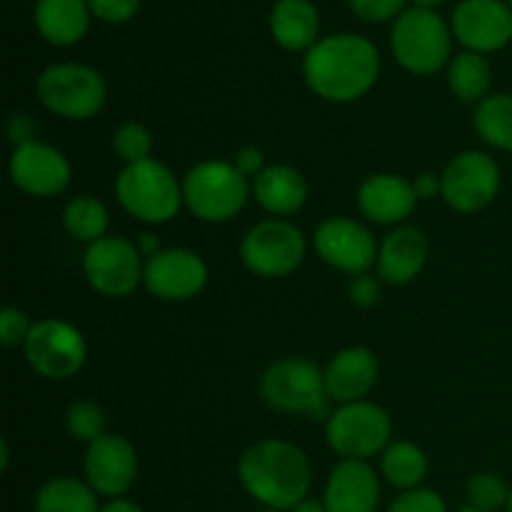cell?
Listing matches in <instances>:
<instances>
[{"instance_id": "obj_17", "label": "cell", "mask_w": 512, "mask_h": 512, "mask_svg": "<svg viewBox=\"0 0 512 512\" xmlns=\"http://www.w3.org/2000/svg\"><path fill=\"white\" fill-rule=\"evenodd\" d=\"M453 33L473 53H495L512 40V8L500 0H463L453 13Z\"/></svg>"}, {"instance_id": "obj_44", "label": "cell", "mask_w": 512, "mask_h": 512, "mask_svg": "<svg viewBox=\"0 0 512 512\" xmlns=\"http://www.w3.org/2000/svg\"><path fill=\"white\" fill-rule=\"evenodd\" d=\"M10 463V448H8V440H0V470H8Z\"/></svg>"}, {"instance_id": "obj_35", "label": "cell", "mask_w": 512, "mask_h": 512, "mask_svg": "<svg viewBox=\"0 0 512 512\" xmlns=\"http://www.w3.org/2000/svg\"><path fill=\"white\" fill-rule=\"evenodd\" d=\"M90 13L98 15L105 23H125L140 8V0H85Z\"/></svg>"}, {"instance_id": "obj_49", "label": "cell", "mask_w": 512, "mask_h": 512, "mask_svg": "<svg viewBox=\"0 0 512 512\" xmlns=\"http://www.w3.org/2000/svg\"><path fill=\"white\" fill-rule=\"evenodd\" d=\"M510 8H512V0H510Z\"/></svg>"}, {"instance_id": "obj_16", "label": "cell", "mask_w": 512, "mask_h": 512, "mask_svg": "<svg viewBox=\"0 0 512 512\" xmlns=\"http://www.w3.org/2000/svg\"><path fill=\"white\" fill-rule=\"evenodd\" d=\"M85 483L105 498H120L138 478V453L123 435L105 433L85 450Z\"/></svg>"}, {"instance_id": "obj_19", "label": "cell", "mask_w": 512, "mask_h": 512, "mask_svg": "<svg viewBox=\"0 0 512 512\" xmlns=\"http://www.w3.org/2000/svg\"><path fill=\"white\" fill-rule=\"evenodd\" d=\"M418 200L413 180L395 173L370 175L358 190L360 213L378 225H400L413 215Z\"/></svg>"}, {"instance_id": "obj_25", "label": "cell", "mask_w": 512, "mask_h": 512, "mask_svg": "<svg viewBox=\"0 0 512 512\" xmlns=\"http://www.w3.org/2000/svg\"><path fill=\"white\" fill-rule=\"evenodd\" d=\"M380 473L398 490L420 488L428 475V458L420 445L410 440H395L380 455Z\"/></svg>"}, {"instance_id": "obj_48", "label": "cell", "mask_w": 512, "mask_h": 512, "mask_svg": "<svg viewBox=\"0 0 512 512\" xmlns=\"http://www.w3.org/2000/svg\"><path fill=\"white\" fill-rule=\"evenodd\" d=\"M258 512H278V510H268V508H265V510H258Z\"/></svg>"}, {"instance_id": "obj_38", "label": "cell", "mask_w": 512, "mask_h": 512, "mask_svg": "<svg viewBox=\"0 0 512 512\" xmlns=\"http://www.w3.org/2000/svg\"><path fill=\"white\" fill-rule=\"evenodd\" d=\"M35 130H38V125H35V120L28 113H13L8 120V128H5V135H8L10 145L15 150L28 143H35Z\"/></svg>"}, {"instance_id": "obj_24", "label": "cell", "mask_w": 512, "mask_h": 512, "mask_svg": "<svg viewBox=\"0 0 512 512\" xmlns=\"http://www.w3.org/2000/svg\"><path fill=\"white\" fill-rule=\"evenodd\" d=\"M320 18L310 0H278L270 13V33L285 50H310L318 43Z\"/></svg>"}, {"instance_id": "obj_20", "label": "cell", "mask_w": 512, "mask_h": 512, "mask_svg": "<svg viewBox=\"0 0 512 512\" xmlns=\"http://www.w3.org/2000/svg\"><path fill=\"white\" fill-rule=\"evenodd\" d=\"M325 373V390L338 405L358 403L378 383V358L373 350L353 345L330 358Z\"/></svg>"}, {"instance_id": "obj_11", "label": "cell", "mask_w": 512, "mask_h": 512, "mask_svg": "<svg viewBox=\"0 0 512 512\" xmlns=\"http://www.w3.org/2000/svg\"><path fill=\"white\" fill-rule=\"evenodd\" d=\"M83 273L95 293L125 298L143 283L145 263L138 245L120 235H105L85 250Z\"/></svg>"}, {"instance_id": "obj_27", "label": "cell", "mask_w": 512, "mask_h": 512, "mask_svg": "<svg viewBox=\"0 0 512 512\" xmlns=\"http://www.w3.org/2000/svg\"><path fill=\"white\" fill-rule=\"evenodd\" d=\"M493 83V68L480 53H460L448 68V85L463 103H483Z\"/></svg>"}, {"instance_id": "obj_22", "label": "cell", "mask_w": 512, "mask_h": 512, "mask_svg": "<svg viewBox=\"0 0 512 512\" xmlns=\"http://www.w3.org/2000/svg\"><path fill=\"white\" fill-rule=\"evenodd\" d=\"M253 198L265 213L275 218L298 213L308 200V183L303 173L290 165H268L253 180Z\"/></svg>"}, {"instance_id": "obj_8", "label": "cell", "mask_w": 512, "mask_h": 512, "mask_svg": "<svg viewBox=\"0 0 512 512\" xmlns=\"http://www.w3.org/2000/svg\"><path fill=\"white\" fill-rule=\"evenodd\" d=\"M393 55L415 75L438 73L450 58V33L438 13L428 8L405 10L390 35Z\"/></svg>"}, {"instance_id": "obj_41", "label": "cell", "mask_w": 512, "mask_h": 512, "mask_svg": "<svg viewBox=\"0 0 512 512\" xmlns=\"http://www.w3.org/2000/svg\"><path fill=\"white\" fill-rule=\"evenodd\" d=\"M135 245H138L140 255H143L145 260L155 258V255H158L160 250H163V245H160V238H158V235H153V233L140 235V240H138V243H135Z\"/></svg>"}, {"instance_id": "obj_23", "label": "cell", "mask_w": 512, "mask_h": 512, "mask_svg": "<svg viewBox=\"0 0 512 512\" xmlns=\"http://www.w3.org/2000/svg\"><path fill=\"white\" fill-rule=\"evenodd\" d=\"M90 8L85 0H38L35 28L48 43L73 45L88 33Z\"/></svg>"}, {"instance_id": "obj_26", "label": "cell", "mask_w": 512, "mask_h": 512, "mask_svg": "<svg viewBox=\"0 0 512 512\" xmlns=\"http://www.w3.org/2000/svg\"><path fill=\"white\" fill-rule=\"evenodd\" d=\"M35 512H100L98 493L75 478H53L35 493Z\"/></svg>"}, {"instance_id": "obj_32", "label": "cell", "mask_w": 512, "mask_h": 512, "mask_svg": "<svg viewBox=\"0 0 512 512\" xmlns=\"http://www.w3.org/2000/svg\"><path fill=\"white\" fill-rule=\"evenodd\" d=\"M510 488L505 480L495 473H478L468 483V503L475 508L495 512L508 505Z\"/></svg>"}, {"instance_id": "obj_46", "label": "cell", "mask_w": 512, "mask_h": 512, "mask_svg": "<svg viewBox=\"0 0 512 512\" xmlns=\"http://www.w3.org/2000/svg\"><path fill=\"white\" fill-rule=\"evenodd\" d=\"M458 512H488V510H483V508H475V505H463V508H460Z\"/></svg>"}, {"instance_id": "obj_2", "label": "cell", "mask_w": 512, "mask_h": 512, "mask_svg": "<svg viewBox=\"0 0 512 512\" xmlns=\"http://www.w3.org/2000/svg\"><path fill=\"white\" fill-rule=\"evenodd\" d=\"M245 493L268 510H293L308 498L313 483L310 458L288 440H260L250 445L238 463Z\"/></svg>"}, {"instance_id": "obj_10", "label": "cell", "mask_w": 512, "mask_h": 512, "mask_svg": "<svg viewBox=\"0 0 512 512\" xmlns=\"http://www.w3.org/2000/svg\"><path fill=\"white\" fill-rule=\"evenodd\" d=\"M23 353L40 378L68 380L83 370L88 360V343L75 325L58 318H45L33 325Z\"/></svg>"}, {"instance_id": "obj_28", "label": "cell", "mask_w": 512, "mask_h": 512, "mask_svg": "<svg viewBox=\"0 0 512 512\" xmlns=\"http://www.w3.org/2000/svg\"><path fill=\"white\" fill-rule=\"evenodd\" d=\"M475 130L493 148L512 153V95H488L475 108Z\"/></svg>"}, {"instance_id": "obj_14", "label": "cell", "mask_w": 512, "mask_h": 512, "mask_svg": "<svg viewBox=\"0 0 512 512\" xmlns=\"http://www.w3.org/2000/svg\"><path fill=\"white\" fill-rule=\"evenodd\" d=\"M143 285L153 298L165 303H183L203 293L208 285V265L188 248H163L145 260Z\"/></svg>"}, {"instance_id": "obj_15", "label": "cell", "mask_w": 512, "mask_h": 512, "mask_svg": "<svg viewBox=\"0 0 512 512\" xmlns=\"http://www.w3.org/2000/svg\"><path fill=\"white\" fill-rule=\"evenodd\" d=\"M8 173L15 188L33 198H55L73 180L68 158L58 148L40 140L13 150Z\"/></svg>"}, {"instance_id": "obj_21", "label": "cell", "mask_w": 512, "mask_h": 512, "mask_svg": "<svg viewBox=\"0 0 512 512\" xmlns=\"http://www.w3.org/2000/svg\"><path fill=\"white\" fill-rule=\"evenodd\" d=\"M428 238L415 225H398L383 240L378 253V275L388 285H408L428 263Z\"/></svg>"}, {"instance_id": "obj_13", "label": "cell", "mask_w": 512, "mask_h": 512, "mask_svg": "<svg viewBox=\"0 0 512 512\" xmlns=\"http://www.w3.org/2000/svg\"><path fill=\"white\" fill-rule=\"evenodd\" d=\"M313 245L330 268L348 275H363L378 263L375 235L353 218H328L315 228Z\"/></svg>"}, {"instance_id": "obj_37", "label": "cell", "mask_w": 512, "mask_h": 512, "mask_svg": "<svg viewBox=\"0 0 512 512\" xmlns=\"http://www.w3.org/2000/svg\"><path fill=\"white\" fill-rule=\"evenodd\" d=\"M348 298L355 308H375L380 303V283L373 275H353L348 285Z\"/></svg>"}, {"instance_id": "obj_6", "label": "cell", "mask_w": 512, "mask_h": 512, "mask_svg": "<svg viewBox=\"0 0 512 512\" xmlns=\"http://www.w3.org/2000/svg\"><path fill=\"white\" fill-rule=\"evenodd\" d=\"M35 95L53 115L65 120H90L103 110L108 88L103 75L90 65L58 63L38 75Z\"/></svg>"}, {"instance_id": "obj_3", "label": "cell", "mask_w": 512, "mask_h": 512, "mask_svg": "<svg viewBox=\"0 0 512 512\" xmlns=\"http://www.w3.org/2000/svg\"><path fill=\"white\" fill-rule=\"evenodd\" d=\"M115 198L125 213L148 225L170 223L185 205L183 183L155 158L125 165L115 178Z\"/></svg>"}, {"instance_id": "obj_18", "label": "cell", "mask_w": 512, "mask_h": 512, "mask_svg": "<svg viewBox=\"0 0 512 512\" xmlns=\"http://www.w3.org/2000/svg\"><path fill=\"white\" fill-rule=\"evenodd\" d=\"M328 512H378L380 480L368 460H340L325 485Z\"/></svg>"}, {"instance_id": "obj_33", "label": "cell", "mask_w": 512, "mask_h": 512, "mask_svg": "<svg viewBox=\"0 0 512 512\" xmlns=\"http://www.w3.org/2000/svg\"><path fill=\"white\" fill-rule=\"evenodd\" d=\"M388 512H448V505L435 490L413 488L403 490L398 498L390 503Z\"/></svg>"}, {"instance_id": "obj_47", "label": "cell", "mask_w": 512, "mask_h": 512, "mask_svg": "<svg viewBox=\"0 0 512 512\" xmlns=\"http://www.w3.org/2000/svg\"><path fill=\"white\" fill-rule=\"evenodd\" d=\"M505 510L512 512V488H510V498H508V505H505Z\"/></svg>"}, {"instance_id": "obj_7", "label": "cell", "mask_w": 512, "mask_h": 512, "mask_svg": "<svg viewBox=\"0 0 512 512\" xmlns=\"http://www.w3.org/2000/svg\"><path fill=\"white\" fill-rule=\"evenodd\" d=\"M393 423L380 405L370 400L338 405L325 420L328 445L343 460H368L390 445Z\"/></svg>"}, {"instance_id": "obj_1", "label": "cell", "mask_w": 512, "mask_h": 512, "mask_svg": "<svg viewBox=\"0 0 512 512\" xmlns=\"http://www.w3.org/2000/svg\"><path fill=\"white\" fill-rule=\"evenodd\" d=\"M378 73L380 55L375 45L353 33L318 40L303 60L305 83L328 103H355L373 88Z\"/></svg>"}, {"instance_id": "obj_39", "label": "cell", "mask_w": 512, "mask_h": 512, "mask_svg": "<svg viewBox=\"0 0 512 512\" xmlns=\"http://www.w3.org/2000/svg\"><path fill=\"white\" fill-rule=\"evenodd\" d=\"M233 165L245 175V178H253V180L258 178L265 168H268V165H265L263 150L253 148V145H248V148H240L238 155H235Z\"/></svg>"}, {"instance_id": "obj_9", "label": "cell", "mask_w": 512, "mask_h": 512, "mask_svg": "<svg viewBox=\"0 0 512 512\" xmlns=\"http://www.w3.org/2000/svg\"><path fill=\"white\" fill-rule=\"evenodd\" d=\"M305 235L288 220H263L253 225L240 240V260L260 278H285L303 265Z\"/></svg>"}, {"instance_id": "obj_45", "label": "cell", "mask_w": 512, "mask_h": 512, "mask_svg": "<svg viewBox=\"0 0 512 512\" xmlns=\"http://www.w3.org/2000/svg\"><path fill=\"white\" fill-rule=\"evenodd\" d=\"M415 3H418V8H428V10H433L435 5H440V3H443V0H415Z\"/></svg>"}, {"instance_id": "obj_4", "label": "cell", "mask_w": 512, "mask_h": 512, "mask_svg": "<svg viewBox=\"0 0 512 512\" xmlns=\"http://www.w3.org/2000/svg\"><path fill=\"white\" fill-rule=\"evenodd\" d=\"M260 398L278 413L303 415L310 420L330 418L325 373L308 358H283L270 363L260 378Z\"/></svg>"}, {"instance_id": "obj_34", "label": "cell", "mask_w": 512, "mask_h": 512, "mask_svg": "<svg viewBox=\"0 0 512 512\" xmlns=\"http://www.w3.org/2000/svg\"><path fill=\"white\" fill-rule=\"evenodd\" d=\"M33 325L35 323H30V318L20 308H3V313H0V343L5 348H18V345L23 348Z\"/></svg>"}, {"instance_id": "obj_40", "label": "cell", "mask_w": 512, "mask_h": 512, "mask_svg": "<svg viewBox=\"0 0 512 512\" xmlns=\"http://www.w3.org/2000/svg\"><path fill=\"white\" fill-rule=\"evenodd\" d=\"M413 188L420 200H430L438 193H443V178L435 173H420L418 178L413 180Z\"/></svg>"}, {"instance_id": "obj_42", "label": "cell", "mask_w": 512, "mask_h": 512, "mask_svg": "<svg viewBox=\"0 0 512 512\" xmlns=\"http://www.w3.org/2000/svg\"><path fill=\"white\" fill-rule=\"evenodd\" d=\"M100 512H145L140 508L138 503H133V500H125V498H113L110 503H105Z\"/></svg>"}, {"instance_id": "obj_43", "label": "cell", "mask_w": 512, "mask_h": 512, "mask_svg": "<svg viewBox=\"0 0 512 512\" xmlns=\"http://www.w3.org/2000/svg\"><path fill=\"white\" fill-rule=\"evenodd\" d=\"M290 512H328V508H325V503H318V500H308L305 498L303 503L295 505L293 510Z\"/></svg>"}, {"instance_id": "obj_5", "label": "cell", "mask_w": 512, "mask_h": 512, "mask_svg": "<svg viewBox=\"0 0 512 512\" xmlns=\"http://www.w3.org/2000/svg\"><path fill=\"white\" fill-rule=\"evenodd\" d=\"M253 185L233 163L203 160L183 178L185 208L203 223H228L248 205Z\"/></svg>"}, {"instance_id": "obj_29", "label": "cell", "mask_w": 512, "mask_h": 512, "mask_svg": "<svg viewBox=\"0 0 512 512\" xmlns=\"http://www.w3.org/2000/svg\"><path fill=\"white\" fill-rule=\"evenodd\" d=\"M108 223V208L93 195H78L63 210L65 230L80 243H98L108 233Z\"/></svg>"}, {"instance_id": "obj_31", "label": "cell", "mask_w": 512, "mask_h": 512, "mask_svg": "<svg viewBox=\"0 0 512 512\" xmlns=\"http://www.w3.org/2000/svg\"><path fill=\"white\" fill-rule=\"evenodd\" d=\"M113 150L118 153V158L125 160V165L143 163L153 155V135L143 123L128 120V123L115 128Z\"/></svg>"}, {"instance_id": "obj_30", "label": "cell", "mask_w": 512, "mask_h": 512, "mask_svg": "<svg viewBox=\"0 0 512 512\" xmlns=\"http://www.w3.org/2000/svg\"><path fill=\"white\" fill-rule=\"evenodd\" d=\"M65 425L78 443L90 445L105 435V413L93 400H75L65 415Z\"/></svg>"}, {"instance_id": "obj_12", "label": "cell", "mask_w": 512, "mask_h": 512, "mask_svg": "<svg viewBox=\"0 0 512 512\" xmlns=\"http://www.w3.org/2000/svg\"><path fill=\"white\" fill-rule=\"evenodd\" d=\"M443 200L455 213H480L500 193L503 173L498 160L483 150H465L455 155L443 170Z\"/></svg>"}, {"instance_id": "obj_36", "label": "cell", "mask_w": 512, "mask_h": 512, "mask_svg": "<svg viewBox=\"0 0 512 512\" xmlns=\"http://www.w3.org/2000/svg\"><path fill=\"white\" fill-rule=\"evenodd\" d=\"M350 8L368 23H383L405 8V0H350Z\"/></svg>"}]
</instances>
